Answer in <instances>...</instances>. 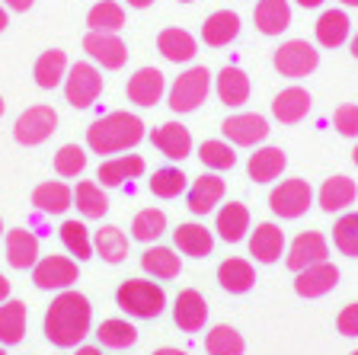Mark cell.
Returning a JSON list of instances; mask_svg holds the SVG:
<instances>
[{
  "mask_svg": "<svg viewBox=\"0 0 358 355\" xmlns=\"http://www.w3.org/2000/svg\"><path fill=\"white\" fill-rule=\"evenodd\" d=\"M90 326H93V307H90V298L80 295V291L67 288L58 291L48 311H45L42 330L45 340L58 349H74L80 346L83 340L90 336Z\"/></svg>",
  "mask_w": 358,
  "mask_h": 355,
  "instance_id": "obj_1",
  "label": "cell"
},
{
  "mask_svg": "<svg viewBox=\"0 0 358 355\" xmlns=\"http://www.w3.org/2000/svg\"><path fill=\"white\" fill-rule=\"evenodd\" d=\"M144 141V122L134 112H109L87 128V148L93 154H122Z\"/></svg>",
  "mask_w": 358,
  "mask_h": 355,
  "instance_id": "obj_2",
  "label": "cell"
},
{
  "mask_svg": "<svg viewBox=\"0 0 358 355\" xmlns=\"http://www.w3.org/2000/svg\"><path fill=\"white\" fill-rule=\"evenodd\" d=\"M115 304L134 320H157L166 307V291L150 279H125L115 288Z\"/></svg>",
  "mask_w": 358,
  "mask_h": 355,
  "instance_id": "obj_3",
  "label": "cell"
},
{
  "mask_svg": "<svg viewBox=\"0 0 358 355\" xmlns=\"http://www.w3.org/2000/svg\"><path fill=\"white\" fill-rule=\"evenodd\" d=\"M208 93H211V71L205 64H195V67H189V71H182V74L170 83V90H166V106H170L173 112H179V116H189V112H195L208 99Z\"/></svg>",
  "mask_w": 358,
  "mask_h": 355,
  "instance_id": "obj_4",
  "label": "cell"
},
{
  "mask_svg": "<svg viewBox=\"0 0 358 355\" xmlns=\"http://www.w3.org/2000/svg\"><path fill=\"white\" fill-rule=\"evenodd\" d=\"M58 132V112L52 106L36 103L29 109H22L13 122V141L22 148H38Z\"/></svg>",
  "mask_w": 358,
  "mask_h": 355,
  "instance_id": "obj_5",
  "label": "cell"
},
{
  "mask_svg": "<svg viewBox=\"0 0 358 355\" xmlns=\"http://www.w3.org/2000/svg\"><path fill=\"white\" fill-rule=\"evenodd\" d=\"M272 64L282 77H291V81H301V77H310L317 67H320V52L313 48L307 39H288L275 48L272 55Z\"/></svg>",
  "mask_w": 358,
  "mask_h": 355,
  "instance_id": "obj_6",
  "label": "cell"
},
{
  "mask_svg": "<svg viewBox=\"0 0 358 355\" xmlns=\"http://www.w3.org/2000/svg\"><path fill=\"white\" fill-rule=\"evenodd\" d=\"M61 87H64V99L74 109H90L103 93V74L96 71V64L77 61V64L67 67V77Z\"/></svg>",
  "mask_w": 358,
  "mask_h": 355,
  "instance_id": "obj_7",
  "label": "cell"
},
{
  "mask_svg": "<svg viewBox=\"0 0 358 355\" xmlns=\"http://www.w3.org/2000/svg\"><path fill=\"white\" fill-rule=\"evenodd\" d=\"M313 205V189L307 179H282V183L268 193V208L272 215L282 221H294V218L307 215V208Z\"/></svg>",
  "mask_w": 358,
  "mask_h": 355,
  "instance_id": "obj_8",
  "label": "cell"
},
{
  "mask_svg": "<svg viewBox=\"0 0 358 355\" xmlns=\"http://www.w3.org/2000/svg\"><path fill=\"white\" fill-rule=\"evenodd\" d=\"M80 279V269L71 256H42L32 266V281L38 291H67Z\"/></svg>",
  "mask_w": 358,
  "mask_h": 355,
  "instance_id": "obj_9",
  "label": "cell"
},
{
  "mask_svg": "<svg viewBox=\"0 0 358 355\" xmlns=\"http://www.w3.org/2000/svg\"><path fill=\"white\" fill-rule=\"evenodd\" d=\"M221 132L224 141H231L234 148H259L272 128H268V118L259 112H237V116L224 118Z\"/></svg>",
  "mask_w": 358,
  "mask_h": 355,
  "instance_id": "obj_10",
  "label": "cell"
},
{
  "mask_svg": "<svg viewBox=\"0 0 358 355\" xmlns=\"http://www.w3.org/2000/svg\"><path fill=\"white\" fill-rule=\"evenodd\" d=\"M327 259H329L327 237H323L320 230H304V234H298L291 240L288 253H285V266L298 275V272H304V269L317 266V263H327Z\"/></svg>",
  "mask_w": 358,
  "mask_h": 355,
  "instance_id": "obj_11",
  "label": "cell"
},
{
  "mask_svg": "<svg viewBox=\"0 0 358 355\" xmlns=\"http://www.w3.org/2000/svg\"><path fill=\"white\" fill-rule=\"evenodd\" d=\"M83 52L90 55V61L106 71H119L128 61V45L119 32H87L83 39Z\"/></svg>",
  "mask_w": 358,
  "mask_h": 355,
  "instance_id": "obj_12",
  "label": "cell"
},
{
  "mask_svg": "<svg viewBox=\"0 0 358 355\" xmlns=\"http://www.w3.org/2000/svg\"><path fill=\"white\" fill-rule=\"evenodd\" d=\"M128 103L141 106V109H150V106H157L160 99H164L166 93V77L160 67H138L131 77H128Z\"/></svg>",
  "mask_w": 358,
  "mask_h": 355,
  "instance_id": "obj_13",
  "label": "cell"
},
{
  "mask_svg": "<svg viewBox=\"0 0 358 355\" xmlns=\"http://www.w3.org/2000/svg\"><path fill=\"white\" fill-rule=\"evenodd\" d=\"M205 320H208V304L201 298V291L195 288H182L173 301V323L182 330V333H199L205 330Z\"/></svg>",
  "mask_w": 358,
  "mask_h": 355,
  "instance_id": "obj_14",
  "label": "cell"
},
{
  "mask_svg": "<svg viewBox=\"0 0 358 355\" xmlns=\"http://www.w3.org/2000/svg\"><path fill=\"white\" fill-rule=\"evenodd\" d=\"M339 285V269L333 263H317V266L304 269V272L294 275V291L307 301H317V298H327L329 291Z\"/></svg>",
  "mask_w": 358,
  "mask_h": 355,
  "instance_id": "obj_15",
  "label": "cell"
},
{
  "mask_svg": "<svg viewBox=\"0 0 358 355\" xmlns=\"http://www.w3.org/2000/svg\"><path fill=\"white\" fill-rule=\"evenodd\" d=\"M285 246H288L285 244V230L278 228V224L262 221V224H256V230H250V256H253L256 263H262V266L278 263Z\"/></svg>",
  "mask_w": 358,
  "mask_h": 355,
  "instance_id": "obj_16",
  "label": "cell"
},
{
  "mask_svg": "<svg viewBox=\"0 0 358 355\" xmlns=\"http://www.w3.org/2000/svg\"><path fill=\"white\" fill-rule=\"evenodd\" d=\"M150 144L170 160H186L192 154V132L182 122H164L150 132Z\"/></svg>",
  "mask_w": 358,
  "mask_h": 355,
  "instance_id": "obj_17",
  "label": "cell"
},
{
  "mask_svg": "<svg viewBox=\"0 0 358 355\" xmlns=\"http://www.w3.org/2000/svg\"><path fill=\"white\" fill-rule=\"evenodd\" d=\"M221 199H224V179L217 176V173H201V176L186 189L189 211L199 218L215 211V208L221 205Z\"/></svg>",
  "mask_w": 358,
  "mask_h": 355,
  "instance_id": "obj_18",
  "label": "cell"
},
{
  "mask_svg": "<svg viewBox=\"0 0 358 355\" xmlns=\"http://www.w3.org/2000/svg\"><path fill=\"white\" fill-rule=\"evenodd\" d=\"M144 170H148V163L141 154H119L99 163L96 179L99 186H125L128 179H141Z\"/></svg>",
  "mask_w": 358,
  "mask_h": 355,
  "instance_id": "obj_19",
  "label": "cell"
},
{
  "mask_svg": "<svg viewBox=\"0 0 358 355\" xmlns=\"http://www.w3.org/2000/svg\"><path fill=\"white\" fill-rule=\"evenodd\" d=\"M285 167H288V154L282 148H256V154H250V160H246V176L266 186L275 183L285 173Z\"/></svg>",
  "mask_w": 358,
  "mask_h": 355,
  "instance_id": "obj_20",
  "label": "cell"
},
{
  "mask_svg": "<svg viewBox=\"0 0 358 355\" xmlns=\"http://www.w3.org/2000/svg\"><path fill=\"white\" fill-rule=\"evenodd\" d=\"M157 52L164 55L173 64H189V61L199 55V42L189 29H179V26H170L157 36Z\"/></svg>",
  "mask_w": 358,
  "mask_h": 355,
  "instance_id": "obj_21",
  "label": "cell"
},
{
  "mask_svg": "<svg viewBox=\"0 0 358 355\" xmlns=\"http://www.w3.org/2000/svg\"><path fill=\"white\" fill-rule=\"evenodd\" d=\"M313 99L304 87H285L275 99H272V116L282 122V125H298L304 122L307 112H310Z\"/></svg>",
  "mask_w": 358,
  "mask_h": 355,
  "instance_id": "obj_22",
  "label": "cell"
},
{
  "mask_svg": "<svg viewBox=\"0 0 358 355\" xmlns=\"http://www.w3.org/2000/svg\"><path fill=\"white\" fill-rule=\"evenodd\" d=\"M32 205L42 215H64L67 208L74 205V189L61 179H48V183H38L32 189Z\"/></svg>",
  "mask_w": 358,
  "mask_h": 355,
  "instance_id": "obj_23",
  "label": "cell"
},
{
  "mask_svg": "<svg viewBox=\"0 0 358 355\" xmlns=\"http://www.w3.org/2000/svg\"><path fill=\"white\" fill-rule=\"evenodd\" d=\"M38 259H42V253H38V237L32 234V230H26V228L7 230V263L10 266L26 272V269L36 266Z\"/></svg>",
  "mask_w": 358,
  "mask_h": 355,
  "instance_id": "obj_24",
  "label": "cell"
},
{
  "mask_svg": "<svg viewBox=\"0 0 358 355\" xmlns=\"http://www.w3.org/2000/svg\"><path fill=\"white\" fill-rule=\"evenodd\" d=\"M355 199H358L355 179L343 176V173L323 179L320 193H317V202H320V208L327 211V215H333V211H345L349 205H355Z\"/></svg>",
  "mask_w": 358,
  "mask_h": 355,
  "instance_id": "obj_25",
  "label": "cell"
},
{
  "mask_svg": "<svg viewBox=\"0 0 358 355\" xmlns=\"http://www.w3.org/2000/svg\"><path fill=\"white\" fill-rule=\"evenodd\" d=\"M215 230L224 244H240L246 234H250V208L243 202H227L221 205L215 218Z\"/></svg>",
  "mask_w": 358,
  "mask_h": 355,
  "instance_id": "obj_26",
  "label": "cell"
},
{
  "mask_svg": "<svg viewBox=\"0 0 358 355\" xmlns=\"http://www.w3.org/2000/svg\"><path fill=\"white\" fill-rule=\"evenodd\" d=\"M240 36V13L234 10H215L208 20L201 22V42L211 48H224Z\"/></svg>",
  "mask_w": 358,
  "mask_h": 355,
  "instance_id": "obj_27",
  "label": "cell"
},
{
  "mask_svg": "<svg viewBox=\"0 0 358 355\" xmlns=\"http://www.w3.org/2000/svg\"><path fill=\"white\" fill-rule=\"evenodd\" d=\"M215 93H217V99H221L224 106H231V109L243 106L246 99H250V77H246V71H240V67H234V64L221 67L215 77Z\"/></svg>",
  "mask_w": 358,
  "mask_h": 355,
  "instance_id": "obj_28",
  "label": "cell"
},
{
  "mask_svg": "<svg viewBox=\"0 0 358 355\" xmlns=\"http://www.w3.org/2000/svg\"><path fill=\"white\" fill-rule=\"evenodd\" d=\"M173 244H176L179 253H186V256H195V259H205L211 256V250H215V234H211L205 224H179L176 230H173Z\"/></svg>",
  "mask_w": 358,
  "mask_h": 355,
  "instance_id": "obj_29",
  "label": "cell"
},
{
  "mask_svg": "<svg viewBox=\"0 0 358 355\" xmlns=\"http://www.w3.org/2000/svg\"><path fill=\"white\" fill-rule=\"evenodd\" d=\"M253 22L262 36H282L291 26V4L288 0H256Z\"/></svg>",
  "mask_w": 358,
  "mask_h": 355,
  "instance_id": "obj_30",
  "label": "cell"
},
{
  "mask_svg": "<svg viewBox=\"0 0 358 355\" xmlns=\"http://www.w3.org/2000/svg\"><path fill=\"white\" fill-rule=\"evenodd\" d=\"M313 32H317V42H320L323 48H339V45H345L352 36V20L345 10H336V7L323 10L317 26H313Z\"/></svg>",
  "mask_w": 358,
  "mask_h": 355,
  "instance_id": "obj_31",
  "label": "cell"
},
{
  "mask_svg": "<svg viewBox=\"0 0 358 355\" xmlns=\"http://www.w3.org/2000/svg\"><path fill=\"white\" fill-rule=\"evenodd\" d=\"M217 281H221V288L231 291V295H246V291L256 285V269L250 259L231 256L217 266Z\"/></svg>",
  "mask_w": 358,
  "mask_h": 355,
  "instance_id": "obj_32",
  "label": "cell"
},
{
  "mask_svg": "<svg viewBox=\"0 0 358 355\" xmlns=\"http://www.w3.org/2000/svg\"><path fill=\"white\" fill-rule=\"evenodd\" d=\"M93 253H96L103 263H109V266L125 263V259H128V237H125V230L115 228V224H103V228L93 234Z\"/></svg>",
  "mask_w": 358,
  "mask_h": 355,
  "instance_id": "obj_33",
  "label": "cell"
},
{
  "mask_svg": "<svg viewBox=\"0 0 358 355\" xmlns=\"http://www.w3.org/2000/svg\"><path fill=\"white\" fill-rule=\"evenodd\" d=\"M67 55L61 52V48H48V52H42L36 58V64H32V77H36V83L42 90H55L64 83L67 77Z\"/></svg>",
  "mask_w": 358,
  "mask_h": 355,
  "instance_id": "obj_34",
  "label": "cell"
},
{
  "mask_svg": "<svg viewBox=\"0 0 358 355\" xmlns=\"http://www.w3.org/2000/svg\"><path fill=\"white\" fill-rule=\"evenodd\" d=\"M26 320H29V311L22 301H7L0 304V346H16L26 336Z\"/></svg>",
  "mask_w": 358,
  "mask_h": 355,
  "instance_id": "obj_35",
  "label": "cell"
},
{
  "mask_svg": "<svg viewBox=\"0 0 358 355\" xmlns=\"http://www.w3.org/2000/svg\"><path fill=\"white\" fill-rule=\"evenodd\" d=\"M141 269L148 275H154V279H179V272H182V259L176 256V250H170V246H148V250L141 253Z\"/></svg>",
  "mask_w": 358,
  "mask_h": 355,
  "instance_id": "obj_36",
  "label": "cell"
},
{
  "mask_svg": "<svg viewBox=\"0 0 358 355\" xmlns=\"http://www.w3.org/2000/svg\"><path fill=\"white\" fill-rule=\"evenodd\" d=\"M74 205L87 221H99V218H106V211H109V195L103 193L99 183L83 179V183H77V189H74Z\"/></svg>",
  "mask_w": 358,
  "mask_h": 355,
  "instance_id": "obj_37",
  "label": "cell"
},
{
  "mask_svg": "<svg viewBox=\"0 0 358 355\" xmlns=\"http://www.w3.org/2000/svg\"><path fill=\"white\" fill-rule=\"evenodd\" d=\"M90 32H122L125 29V7L115 0H96L87 13Z\"/></svg>",
  "mask_w": 358,
  "mask_h": 355,
  "instance_id": "obj_38",
  "label": "cell"
},
{
  "mask_svg": "<svg viewBox=\"0 0 358 355\" xmlns=\"http://www.w3.org/2000/svg\"><path fill=\"white\" fill-rule=\"evenodd\" d=\"M58 237H61V244H64V250L71 253V256H77V263L93 259V237H90V228L83 221L67 218V221L61 224Z\"/></svg>",
  "mask_w": 358,
  "mask_h": 355,
  "instance_id": "obj_39",
  "label": "cell"
},
{
  "mask_svg": "<svg viewBox=\"0 0 358 355\" xmlns=\"http://www.w3.org/2000/svg\"><path fill=\"white\" fill-rule=\"evenodd\" d=\"M199 160L205 170L211 173H224V170H234L237 167V151H234L231 141H201L199 144Z\"/></svg>",
  "mask_w": 358,
  "mask_h": 355,
  "instance_id": "obj_40",
  "label": "cell"
},
{
  "mask_svg": "<svg viewBox=\"0 0 358 355\" xmlns=\"http://www.w3.org/2000/svg\"><path fill=\"white\" fill-rule=\"evenodd\" d=\"M166 234V211L160 208H141L131 221V237L138 244H157Z\"/></svg>",
  "mask_w": 358,
  "mask_h": 355,
  "instance_id": "obj_41",
  "label": "cell"
},
{
  "mask_svg": "<svg viewBox=\"0 0 358 355\" xmlns=\"http://www.w3.org/2000/svg\"><path fill=\"white\" fill-rule=\"evenodd\" d=\"M96 340L103 349H131L134 342H138V330H134V323H128V320L112 317L96 326Z\"/></svg>",
  "mask_w": 358,
  "mask_h": 355,
  "instance_id": "obj_42",
  "label": "cell"
},
{
  "mask_svg": "<svg viewBox=\"0 0 358 355\" xmlns=\"http://www.w3.org/2000/svg\"><path fill=\"white\" fill-rule=\"evenodd\" d=\"M148 186L157 199H179L189 189V176L179 167H160V170H154Z\"/></svg>",
  "mask_w": 358,
  "mask_h": 355,
  "instance_id": "obj_43",
  "label": "cell"
},
{
  "mask_svg": "<svg viewBox=\"0 0 358 355\" xmlns=\"http://www.w3.org/2000/svg\"><path fill=\"white\" fill-rule=\"evenodd\" d=\"M205 352L208 355H243L246 342L234 326L217 323V326H211V333L205 336Z\"/></svg>",
  "mask_w": 358,
  "mask_h": 355,
  "instance_id": "obj_44",
  "label": "cell"
},
{
  "mask_svg": "<svg viewBox=\"0 0 358 355\" xmlns=\"http://www.w3.org/2000/svg\"><path fill=\"white\" fill-rule=\"evenodd\" d=\"M333 244L336 250L349 259H358V211H345L333 224Z\"/></svg>",
  "mask_w": 358,
  "mask_h": 355,
  "instance_id": "obj_45",
  "label": "cell"
},
{
  "mask_svg": "<svg viewBox=\"0 0 358 355\" xmlns=\"http://www.w3.org/2000/svg\"><path fill=\"white\" fill-rule=\"evenodd\" d=\"M87 170V151L80 144H61L55 154V173L64 179H74Z\"/></svg>",
  "mask_w": 358,
  "mask_h": 355,
  "instance_id": "obj_46",
  "label": "cell"
},
{
  "mask_svg": "<svg viewBox=\"0 0 358 355\" xmlns=\"http://www.w3.org/2000/svg\"><path fill=\"white\" fill-rule=\"evenodd\" d=\"M333 128L343 138H358V103H343L333 112Z\"/></svg>",
  "mask_w": 358,
  "mask_h": 355,
  "instance_id": "obj_47",
  "label": "cell"
},
{
  "mask_svg": "<svg viewBox=\"0 0 358 355\" xmlns=\"http://www.w3.org/2000/svg\"><path fill=\"white\" fill-rule=\"evenodd\" d=\"M336 330L343 336H349V340H358V301L345 304L343 311H339V317H336Z\"/></svg>",
  "mask_w": 358,
  "mask_h": 355,
  "instance_id": "obj_48",
  "label": "cell"
},
{
  "mask_svg": "<svg viewBox=\"0 0 358 355\" xmlns=\"http://www.w3.org/2000/svg\"><path fill=\"white\" fill-rule=\"evenodd\" d=\"M3 4H7L10 10H16V13H26V10H29L36 0H3Z\"/></svg>",
  "mask_w": 358,
  "mask_h": 355,
  "instance_id": "obj_49",
  "label": "cell"
},
{
  "mask_svg": "<svg viewBox=\"0 0 358 355\" xmlns=\"http://www.w3.org/2000/svg\"><path fill=\"white\" fill-rule=\"evenodd\" d=\"M7 298H10V279H7L3 272H0V304L7 301Z\"/></svg>",
  "mask_w": 358,
  "mask_h": 355,
  "instance_id": "obj_50",
  "label": "cell"
},
{
  "mask_svg": "<svg viewBox=\"0 0 358 355\" xmlns=\"http://www.w3.org/2000/svg\"><path fill=\"white\" fill-rule=\"evenodd\" d=\"M74 355H103V346H77Z\"/></svg>",
  "mask_w": 358,
  "mask_h": 355,
  "instance_id": "obj_51",
  "label": "cell"
},
{
  "mask_svg": "<svg viewBox=\"0 0 358 355\" xmlns=\"http://www.w3.org/2000/svg\"><path fill=\"white\" fill-rule=\"evenodd\" d=\"M154 355H189L186 349H173V346H164V349H157Z\"/></svg>",
  "mask_w": 358,
  "mask_h": 355,
  "instance_id": "obj_52",
  "label": "cell"
},
{
  "mask_svg": "<svg viewBox=\"0 0 358 355\" xmlns=\"http://www.w3.org/2000/svg\"><path fill=\"white\" fill-rule=\"evenodd\" d=\"M298 7H304V10H317V7H323V0H294Z\"/></svg>",
  "mask_w": 358,
  "mask_h": 355,
  "instance_id": "obj_53",
  "label": "cell"
},
{
  "mask_svg": "<svg viewBox=\"0 0 358 355\" xmlns=\"http://www.w3.org/2000/svg\"><path fill=\"white\" fill-rule=\"evenodd\" d=\"M125 4H128V7H134V10H148L154 0H125Z\"/></svg>",
  "mask_w": 358,
  "mask_h": 355,
  "instance_id": "obj_54",
  "label": "cell"
},
{
  "mask_svg": "<svg viewBox=\"0 0 358 355\" xmlns=\"http://www.w3.org/2000/svg\"><path fill=\"white\" fill-rule=\"evenodd\" d=\"M349 52H352V58L358 61V32H355V36H352V42H349Z\"/></svg>",
  "mask_w": 358,
  "mask_h": 355,
  "instance_id": "obj_55",
  "label": "cell"
},
{
  "mask_svg": "<svg viewBox=\"0 0 358 355\" xmlns=\"http://www.w3.org/2000/svg\"><path fill=\"white\" fill-rule=\"evenodd\" d=\"M7 26H10V16H7V10H3V7H0V32H3V29H7Z\"/></svg>",
  "mask_w": 358,
  "mask_h": 355,
  "instance_id": "obj_56",
  "label": "cell"
},
{
  "mask_svg": "<svg viewBox=\"0 0 358 355\" xmlns=\"http://www.w3.org/2000/svg\"><path fill=\"white\" fill-rule=\"evenodd\" d=\"M343 7H358V0H339Z\"/></svg>",
  "mask_w": 358,
  "mask_h": 355,
  "instance_id": "obj_57",
  "label": "cell"
},
{
  "mask_svg": "<svg viewBox=\"0 0 358 355\" xmlns=\"http://www.w3.org/2000/svg\"><path fill=\"white\" fill-rule=\"evenodd\" d=\"M352 163H355V167H358V144H355V148H352Z\"/></svg>",
  "mask_w": 358,
  "mask_h": 355,
  "instance_id": "obj_58",
  "label": "cell"
},
{
  "mask_svg": "<svg viewBox=\"0 0 358 355\" xmlns=\"http://www.w3.org/2000/svg\"><path fill=\"white\" fill-rule=\"evenodd\" d=\"M3 112H7V103H3V97H0V116H3Z\"/></svg>",
  "mask_w": 358,
  "mask_h": 355,
  "instance_id": "obj_59",
  "label": "cell"
},
{
  "mask_svg": "<svg viewBox=\"0 0 358 355\" xmlns=\"http://www.w3.org/2000/svg\"><path fill=\"white\" fill-rule=\"evenodd\" d=\"M0 355H7V346H0Z\"/></svg>",
  "mask_w": 358,
  "mask_h": 355,
  "instance_id": "obj_60",
  "label": "cell"
},
{
  "mask_svg": "<svg viewBox=\"0 0 358 355\" xmlns=\"http://www.w3.org/2000/svg\"><path fill=\"white\" fill-rule=\"evenodd\" d=\"M0 234H3V218H0Z\"/></svg>",
  "mask_w": 358,
  "mask_h": 355,
  "instance_id": "obj_61",
  "label": "cell"
},
{
  "mask_svg": "<svg viewBox=\"0 0 358 355\" xmlns=\"http://www.w3.org/2000/svg\"><path fill=\"white\" fill-rule=\"evenodd\" d=\"M179 4H192V0H179Z\"/></svg>",
  "mask_w": 358,
  "mask_h": 355,
  "instance_id": "obj_62",
  "label": "cell"
},
{
  "mask_svg": "<svg viewBox=\"0 0 358 355\" xmlns=\"http://www.w3.org/2000/svg\"><path fill=\"white\" fill-rule=\"evenodd\" d=\"M349 355H358V349H355V352H349Z\"/></svg>",
  "mask_w": 358,
  "mask_h": 355,
  "instance_id": "obj_63",
  "label": "cell"
}]
</instances>
